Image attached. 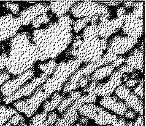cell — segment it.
Returning a JSON list of instances; mask_svg holds the SVG:
<instances>
[{
  "label": "cell",
  "instance_id": "obj_23",
  "mask_svg": "<svg viewBox=\"0 0 146 126\" xmlns=\"http://www.w3.org/2000/svg\"><path fill=\"white\" fill-rule=\"evenodd\" d=\"M18 113L16 109L11 107H6V106L0 104V126L6 124L12 116Z\"/></svg>",
  "mask_w": 146,
  "mask_h": 126
},
{
  "label": "cell",
  "instance_id": "obj_45",
  "mask_svg": "<svg viewBox=\"0 0 146 126\" xmlns=\"http://www.w3.org/2000/svg\"><path fill=\"white\" fill-rule=\"evenodd\" d=\"M29 126H36V125H34L29 124ZM38 126H48V124L46 123V121H44V123H43L42 124H40V125H38Z\"/></svg>",
  "mask_w": 146,
  "mask_h": 126
},
{
  "label": "cell",
  "instance_id": "obj_35",
  "mask_svg": "<svg viewBox=\"0 0 146 126\" xmlns=\"http://www.w3.org/2000/svg\"><path fill=\"white\" fill-rule=\"evenodd\" d=\"M118 71L123 74H129V73H132L135 71V70L133 68L129 66H127V65H125V66H121L119 69Z\"/></svg>",
  "mask_w": 146,
  "mask_h": 126
},
{
  "label": "cell",
  "instance_id": "obj_31",
  "mask_svg": "<svg viewBox=\"0 0 146 126\" xmlns=\"http://www.w3.org/2000/svg\"><path fill=\"white\" fill-rule=\"evenodd\" d=\"M24 120H25L24 117L20 115V114L18 113L17 114H15V115H14L13 116H12L8 122H9V123H11L13 126H16V125H18L20 122Z\"/></svg>",
  "mask_w": 146,
  "mask_h": 126
},
{
  "label": "cell",
  "instance_id": "obj_3",
  "mask_svg": "<svg viewBox=\"0 0 146 126\" xmlns=\"http://www.w3.org/2000/svg\"><path fill=\"white\" fill-rule=\"evenodd\" d=\"M96 26L90 25L84 28L82 42L76 49H71L70 55L86 63H92L100 59L108 46L107 39L100 38L96 34Z\"/></svg>",
  "mask_w": 146,
  "mask_h": 126
},
{
  "label": "cell",
  "instance_id": "obj_26",
  "mask_svg": "<svg viewBox=\"0 0 146 126\" xmlns=\"http://www.w3.org/2000/svg\"><path fill=\"white\" fill-rule=\"evenodd\" d=\"M90 20V18H84L77 20L76 21L73 23L72 29L74 30L75 33H78L82 28L87 26Z\"/></svg>",
  "mask_w": 146,
  "mask_h": 126
},
{
  "label": "cell",
  "instance_id": "obj_18",
  "mask_svg": "<svg viewBox=\"0 0 146 126\" xmlns=\"http://www.w3.org/2000/svg\"><path fill=\"white\" fill-rule=\"evenodd\" d=\"M125 63L127 66H130L134 69L141 70L143 73L144 67V50L135 49L131 52L127 58H125Z\"/></svg>",
  "mask_w": 146,
  "mask_h": 126
},
{
  "label": "cell",
  "instance_id": "obj_36",
  "mask_svg": "<svg viewBox=\"0 0 146 126\" xmlns=\"http://www.w3.org/2000/svg\"><path fill=\"white\" fill-rule=\"evenodd\" d=\"M129 122H127L126 120L123 118H120L117 119V121L115 123L112 125H108L106 126H129Z\"/></svg>",
  "mask_w": 146,
  "mask_h": 126
},
{
  "label": "cell",
  "instance_id": "obj_39",
  "mask_svg": "<svg viewBox=\"0 0 146 126\" xmlns=\"http://www.w3.org/2000/svg\"><path fill=\"white\" fill-rule=\"evenodd\" d=\"M9 78V74L8 72H4L0 75V88L2 86V85L8 80Z\"/></svg>",
  "mask_w": 146,
  "mask_h": 126
},
{
  "label": "cell",
  "instance_id": "obj_46",
  "mask_svg": "<svg viewBox=\"0 0 146 126\" xmlns=\"http://www.w3.org/2000/svg\"><path fill=\"white\" fill-rule=\"evenodd\" d=\"M3 126H13V125H12L11 123H9V122H7V123H6L5 124H4Z\"/></svg>",
  "mask_w": 146,
  "mask_h": 126
},
{
  "label": "cell",
  "instance_id": "obj_30",
  "mask_svg": "<svg viewBox=\"0 0 146 126\" xmlns=\"http://www.w3.org/2000/svg\"><path fill=\"white\" fill-rule=\"evenodd\" d=\"M79 88V85L78 83L66 82L63 87V93H67L71 92V91L76 90V89H78Z\"/></svg>",
  "mask_w": 146,
  "mask_h": 126
},
{
  "label": "cell",
  "instance_id": "obj_42",
  "mask_svg": "<svg viewBox=\"0 0 146 126\" xmlns=\"http://www.w3.org/2000/svg\"><path fill=\"white\" fill-rule=\"evenodd\" d=\"M125 14H126V9L124 7H120L117 10V18H123Z\"/></svg>",
  "mask_w": 146,
  "mask_h": 126
},
{
  "label": "cell",
  "instance_id": "obj_17",
  "mask_svg": "<svg viewBox=\"0 0 146 126\" xmlns=\"http://www.w3.org/2000/svg\"><path fill=\"white\" fill-rule=\"evenodd\" d=\"M100 104L104 108L111 110L120 116H122L128 108L123 100L117 96H109L103 97L100 101Z\"/></svg>",
  "mask_w": 146,
  "mask_h": 126
},
{
  "label": "cell",
  "instance_id": "obj_22",
  "mask_svg": "<svg viewBox=\"0 0 146 126\" xmlns=\"http://www.w3.org/2000/svg\"><path fill=\"white\" fill-rule=\"evenodd\" d=\"M115 67L112 65H108V66H102L98 69H97L93 72L91 77V81H97L102 80L107 77L111 75V74L114 71Z\"/></svg>",
  "mask_w": 146,
  "mask_h": 126
},
{
  "label": "cell",
  "instance_id": "obj_4",
  "mask_svg": "<svg viewBox=\"0 0 146 126\" xmlns=\"http://www.w3.org/2000/svg\"><path fill=\"white\" fill-rule=\"evenodd\" d=\"M81 64L82 61L77 58L61 62L52 76L40 86L42 90L50 97L54 93L58 92L63 88L69 78L78 69Z\"/></svg>",
  "mask_w": 146,
  "mask_h": 126
},
{
  "label": "cell",
  "instance_id": "obj_6",
  "mask_svg": "<svg viewBox=\"0 0 146 126\" xmlns=\"http://www.w3.org/2000/svg\"><path fill=\"white\" fill-rule=\"evenodd\" d=\"M40 86L36 88L30 98L25 100H19L14 103V106L17 109V111L24 113L28 117H30L38 110L43 101L50 98L42 90Z\"/></svg>",
  "mask_w": 146,
  "mask_h": 126
},
{
  "label": "cell",
  "instance_id": "obj_7",
  "mask_svg": "<svg viewBox=\"0 0 146 126\" xmlns=\"http://www.w3.org/2000/svg\"><path fill=\"white\" fill-rule=\"evenodd\" d=\"M109 11L108 6L98 1L76 2L71 8V14L76 18H92L96 15H101Z\"/></svg>",
  "mask_w": 146,
  "mask_h": 126
},
{
  "label": "cell",
  "instance_id": "obj_8",
  "mask_svg": "<svg viewBox=\"0 0 146 126\" xmlns=\"http://www.w3.org/2000/svg\"><path fill=\"white\" fill-rule=\"evenodd\" d=\"M20 26L21 24L18 18L12 14L0 17V43L13 38Z\"/></svg>",
  "mask_w": 146,
  "mask_h": 126
},
{
  "label": "cell",
  "instance_id": "obj_5",
  "mask_svg": "<svg viewBox=\"0 0 146 126\" xmlns=\"http://www.w3.org/2000/svg\"><path fill=\"white\" fill-rule=\"evenodd\" d=\"M78 113L86 116L89 119L94 120L99 125H108L115 123L117 121V116L106 110L104 108L95 105L93 103H86L82 105L79 109Z\"/></svg>",
  "mask_w": 146,
  "mask_h": 126
},
{
  "label": "cell",
  "instance_id": "obj_20",
  "mask_svg": "<svg viewBox=\"0 0 146 126\" xmlns=\"http://www.w3.org/2000/svg\"><path fill=\"white\" fill-rule=\"evenodd\" d=\"M82 92L78 90H73L70 92L68 96L65 98L63 99L62 102L60 103L57 107V110L60 113H63L66 109L72 106L75 101L81 96Z\"/></svg>",
  "mask_w": 146,
  "mask_h": 126
},
{
  "label": "cell",
  "instance_id": "obj_32",
  "mask_svg": "<svg viewBox=\"0 0 146 126\" xmlns=\"http://www.w3.org/2000/svg\"><path fill=\"white\" fill-rule=\"evenodd\" d=\"M7 58L8 55L7 53H3L0 56V75L2 74V71L6 66Z\"/></svg>",
  "mask_w": 146,
  "mask_h": 126
},
{
  "label": "cell",
  "instance_id": "obj_47",
  "mask_svg": "<svg viewBox=\"0 0 146 126\" xmlns=\"http://www.w3.org/2000/svg\"><path fill=\"white\" fill-rule=\"evenodd\" d=\"M74 126H82V125H80L79 123H78V124H76Z\"/></svg>",
  "mask_w": 146,
  "mask_h": 126
},
{
  "label": "cell",
  "instance_id": "obj_9",
  "mask_svg": "<svg viewBox=\"0 0 146 126\" xmlns=\"http://www.w3.org/2000/svg\"><path fill=\"white\" fill-rule=\"evenodd\" d=\"M118 70L113 71L110 75V79L106 83H98L96 86L88 93L96 96L106 97L111 96L113 91L122 83V76Z\"/></svg>",
  "mask_w": 146,
  "mask_h": 126
},
{
  "label": "cell",
  "instance_id": "obj_12",
  "mask_svg": "<svg viewBox=\"0 0 146 126\" xmlns=\"http://www.w3.org/2000/svg\"><path fill=\"white\" fill-rule=\"evenodd\" d=\"M48 78V77L47 75L44 74V73H41L39 77H36L30 82L20 88L17 91H16L12 95L4 98L3 101L6 104H9L13 102L14 101L22 98V97L30 96L36 90V88L40 86L42 84L45 82Z\"/></svg>",
  "mask_w": 146,
  "mask_h": 126
},
{
  "label": "cell",
  "instance_id": "obj_11",
  "mask_svg": "<svg viewBox=\"0 0 146 126\" xmlns=\"http://www.w3.org/2000/svg\"><path fill=\"white\" fill-rule=\"evenodd\" d=\"M115 93L118 98L125 101V103L128 108H131L135 112L143 116V101L134 94L130 89L125 87V85H120L115 89Z\"/></svg>",
  "mask_w": 146,
  "mask_h": 126
},
{
  "label": "cell",
  "instance_id": "obj_49",
  "mask_svg": "<svg viewBox=\"0 0 146 126\" xmlns=\"http://www.w3.org/2000/svg\"><path fill=\"white\" fill-rule=\"evenodd\" d=\"M50 126H54V125L53 124V125H50Z\"/></svg>",
  "mask_w": 146,
  "mask_h": 126
},
{
  "label": "cell",
  "instance_id": "obj_16",
  "mask_svg": "<svg viewBox=\"0 0 146 126\" xmlns=\"http://www.w3.org/2000/svg\"><path fill=\"white\" fill-rule=\"evenodd\" d=\"M123 23V17L99 22L96 26L97 35L100 38L107 39L121 28Z\"/></svg>",
  "mask_w": 146,
  "mask_h": 126
},
{
  "label": "cell",
  "instance_id": "obj_40",
  "mask_svg": "<svg viewBox=\"0 0 146 126\" xmlns=\"http://www.w3.org/2000/svg\"><path fill=\"white\" fill-rule=\"evenodd\" d=\"M100 3L103 4V5H105V6H117L119 5L120 3H121L122 2L121 1H98Z\"/></svg>",
  "mask_w": 146,
  "mask_h": 126
},
{
  "label": "cell",
  "instance_id": "obj_13",
  "mask_svg": "<svg viewBox=\"0 0 146 126\" xmlns=\"http://www.w3.org/2000/svg\"><path fill=\"white\" fill-rule=\"evenodd\" d=\"M122 30L127 36L135 38H139L143 35V19L137 18L132 12L126 13L123 16Z\"/></svg>",
  "mask_w": 146,
  "mask_h": 126
},
{
  "label": "cell",
  "instance_id": "obj_37",
  "mask_svg": "<svg viewBox=\"0 0 146 126\" xmlns=\"http://www.w3.org/2000/svg\"><path fill=\"white\" fill-rule=\"evenodd\" d=\"M129 126H144L143 116L142 115L139 116L138 117H137L135 123H133V122H129Z\"/></svg>",
  "mask_w": 146,
  "mask_h": 126
},
{
  "label": "cell",
  "instance_id": "obj_44",
  "mask_svg": "<svg viewBox=\"0 0 146 126\" xmlns=\"http://www.w3.org/2000/svg\"><path fill=\"white\" fill-rule=\"evenodd\" d=\"M135 3V2H134V1H125V2H123V5L125 7H127V8H128V9H129V8L134 7Z\"/></svg>",
  "mask_w": 146,
  "mask_h": 126
},
{
  "label": "cell",
  "instance_id": "obj_24",
  "mask_svg": "<svg viewBox=\"0 0 146 126\" xmlns=\"http://www.w3.org/2000/svg\"><path fill=\"white\" fill-rule=\"evenodd\" d=\"M57 66V63L55 59H51L48 63L45 64H40L39 65V69L42 71L44 74H46L48 77L53 74L55 69Z\"/></svg>",
  "mask_w": 146,
  "mask_h": 126
},
{
  "label": "cell",
  "instance_id": "obj_29",
  "mask_svg": "<svg viewBox=\"0 0 146 126\" xmlns=\"http://www.w3.org/2000/svg\"><path fill=\"white\" fill-rule=\"evenodd\" d=\"M133 93L138 96L139 98L143 100L144 99V88H143V79H141L139 81V85L135 88H134Z\"/></svg>",
  "mask_w": 146,
  "mask_h": 126
},
{
  "label": "cell",
  "instance_id": "obj_33",
  "mask_svg": "<svg viewBox=\"0 0 146 126\" xmlns=\"http://www.w3.org/2000/svg\"><path fill=\"white\" fill-rule=\"evenodd\" d=\"M90 81H91L90 75L84 76L79 80V82L78 83L79 85V87L85 88L88 85V84L90 82Z\"/></svg>",
  "mask_w": 146,
  "mask_h": 126
},
{
  "label": "cell",
  "instance_id": "obj_14",
  "mask_svg": "<svg viewBox=\"0 0 146 126\" xmlns=\"http://www.w3.org/2000/svg\"><path fill=\"white\" fill-rule=\"evenodd\" d=\"M35 75L33 70L29 69L19 75L15 79L7 80L4 83L0 88L2 95L6 97L9 96L17 91L27 81L31 79Z\"/></svg>",
  "mask_w": 146,
  "mask_h": 126
},
{
  "label": "cell",
  "instance_id": "obj_27",
  "mask_svg": "<svg viewBox=\"0 0 146 126\" xmlns=\"http://www.w3.org/2000/svg\"><path fill=\"white\" fill-rule=\"evenodd\" d=\"M48 115V113H46L45 111L38 113L32 117L30 121L29 124L34 125L36 126H38L40 124H42L46 120Z\"/></svg>",
  "mask_w": 146,
  "mask_h": 126
},
{
  "label": "cell",
  "instance_id": "obj_43",
  "mask_svg": "<svg viewBox=\"0 0 146 126\" xmlns=\"http://www.w3.org/2000/svg\"><path fill=\"white\" fill-rule=\"evenodd\" d=\"M79 119H79V122H80L79 124L80 125H82V126H86L88 124V120H89L88 117L82 116V117H81Z\"/></svg>",
  "mask_w": 146,
  "mask_h": 126
},
{
  "label": "cell",
  "instance_id": "obj_34",
  "mask_svg": "<svg viewBox=\"0 0 146 126\" xmlns=\"http://www.w3.org/2000/svg\"><path fill=\"white\" fill-rule=\"evenodd\" d=\"M125 57L123 56H117V58L113 61L112 63H111V65H112V66H113L114 67H119L125 62Z\"/></svg>",
  "mask_w": 146,
  "mask_h": 126
},
{
  "label": "cell",
  "instance_id": "obj_19",
  "mask_svg": "<svg viewBox=\"0 0 146 126\" xmlns=\"http://www.w3.org/2000/svg\"><path fill=\"white\" fill-rule=\"evenodd\" d=\"M76 1H61L50 2L48 6L56 17L60 19L70 11L71 8L76 3Z\"/></svg>",
  "mask_w": 146,
  "mask_h": 126
},
{
  "label": "cell",
  "instance_id": "obj_48",
  "mask_svg": "<svg viewBox=\"0 0 146 126\" xmlns=\"http://www.w3.org/2000/svg\"><path fill=\"white\" fill-rule=\"evenodd\" d=\"M1 48L0 47V51H1Z\"/></svg>",
  "mask_w": 146,
  "mask_h": 126
},
{
  "label": "cell",
  "instance_id": "obj_28",
  "mask_svg": "<svg viewBox=\"0 0 146 126\" xmlns=\"http://www.w3.org/2000/svg\"><path fill=\"white\" fill-rule=\"evenodd\" d=\"M3 6L5 7L6 9L10 10L14 15H17L20 9L19 4L13 2H5L4 3Z\"/></svg>",
  "mask_w": 146,
  "mask_h": 126
},
{
  "label": "cell",
  "instance_id": "obj_21",
  "mask_svg": "<svg viewBox=\"0 0 146 126\" xmlns=\"http://www.w3.org/2000/svg\"><path fill=\"white\" fill-rule=\"evenodd\" d=\"M50 100H46L43 104L44 111L48 113L52 111L58 106L60 103L63 99V96L58 92H55L51 96Z\"/></svg>",
  "mask_w": 146,
  "mask_h": 126
},
{
  "label": "cell",
  "instance_id": "obj_2",
  "mask_svg": "<svg viewBox=\"0 0 146 126\" xmlns=\"http://www.w3.org/2000/svg\"><path fill=\"white\" fill-rule=\"evenodd\" d=\"M28 32H21L12 38L6 63L9 74L19 75L30 69L38 61V50Z\"/></svg>",
  "mask_w": 146,
  "mask_h": 126
},
{
  "label": "cell",
  "instance_id": "obj_1",
  "mask_svg": "<svg viewBox=\"0 0 146 126\" xmlns=\"http://www.w3.org/2000/svg\"><path fill=\"white\" fill-rule=\"evenodd\" d=\"M73 19L69 15L33 32L32 41L38 50V61L54 59L65 50L72 41Z\"/></svg>",
  "mask_w": 146,
  "mask_h": 126
},
{
  "label": "cell",
  "instance_id": "obj_38",
  "mask_svg": "<svg viewBox=\"0 0 146 126\" xmlns=\"http://www.w3.org/2000/svg\"><path fill=\"white\" fill-rule=\"evenodd\" d=\"M139 80L137 79H131L128 80L126 83H125V87H127V88H132L135 86V85L139 83Z\"/></svg>",
  "mask_w": 146,
  "mask_h": 126
},
{
  "label": "cell",
  "instance_id": "obj_41",
  "mask_svg": "<svg viewBox=\"0 0 146 126\" xmlns=\"http://www.w3.org/2000/svg\"><path fill=\"white\" fill-rule=\"evenodd\" d=\"M125 116L126 118L127 119H135V117H136V114L135 112L133 111L131 109H128V110L126 111V113H125Z\"/></svg>",
  "mask_w": 146,
  "mask_h": 126
},
{
  "label": "cell",
  "instance_id": "obj_10",
  "mask_svg": "<svg viewBox=\"0 0 146 126\" xmlns=\"http://www.w3.org/2000/svg\"><path fill=\"white\" fill-rule=\"evenodd\" d=\"M137 43V39L128 36L117 35L108 43L106 53L113 55H122L129 51Z\"/></svg>",
  "mask_w": 146,
  "mask_h": 126
},
{
  "label": "cell",
  "instance_id": "obj_25",
  "mask_svg": "<svg viewBox=\"0 0 146 126\" xmlns=\"http://www.w3.org/2000/svg\"><path fill=\"white\" fill-rule=\"evenodd\" d=\"M52 18V15L47 14H44L39 15L38 17L35 19L31 23L33 27L35 28L36 29L38 28L42 25H46L48 24L50 21V19Z\"/></svg>",
  "mask_w": 146,
  "mask_h": 126
},
{
  "label": "cell",
  "instance_id": "obj_15",
  "mask_svg": "<svg viewBox=\"0 0 146 126\" xmlns=\"http://www.w3.org/2000/svg\"><path fill=\"white\" fill-rule=\"evenodd\" d=\"M49 10V6L47 3H38L25 8L17 18L21 26H29L35 19L40 15L47 14Z\"/></svg>",
  "mask_w": 146,
  "mask_h": 126
}]
</instances>
